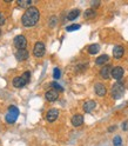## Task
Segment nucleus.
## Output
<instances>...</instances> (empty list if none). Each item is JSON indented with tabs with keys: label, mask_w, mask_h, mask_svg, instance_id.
<instances>
[{
	"label": "nucleus",
	"mask_w": 128,
	"mask_h": 146,
	"mask_svg": "<svg viewBox=\"0 0 128 146\" xmlns=\"http://www.w3.org/2000/svg\"><path fill=\"white\" fill-rule=\"evenodd\" d=\"M94 90H95V93H96L99 97H104V96L106 94V92H107V90H106L105 85H104V84H101V83L95 84Z\"/></svg>",
	"instance_id": "f8f14e48"
},
{
	"label": "nucleus",
	"mask_w": 128,
	"mask_h": 146,
	"mask_svg": "<svg viewBox=\"0 0 128 146\" xmlns=\"http://www.w3.org/2000/svg\"><path fill=\"white\" fill-rule=\"evenodd\" d=\"M95 106H96V103L94 102V100H88V102H86L84 104V111L86 113H89L95 108Z\"/></svg>",
	"instance_id": "ddd939ff"
},
{
	"label": "nucleus",
	"mask_w": 128,
	"mask_h": 146,
	"mask_svg": "<svg viewBox=\"0 0 128 146\" xmlns=\"http://www.w3.org/2000/svg\"><path fill=\"white\" fill-rule=\"evenodd\" d=\"M45 97H46V99L48 102H55V100H58V98H59V93L55 90H49L46 92Z\"/></svg>",
	"instance_id": "9b49d317"
},
{
	"label": "nucleus",
	"mask_w": 128,
	"mask_h": 146,
	"mask_svg": "<svg viewBox=\"0 0 128 146\" xmlns=\"http://www.w3.org/2000/svg\"><path fill=\"white\" fill-rule=\"evenodd\" d=\"M109 60V57L107 56V54H102V56H100L98 59H96V65H105V64H107Z\"/></svg>",
	"instance_id": "dca6fc26"
},
{
	"label": "nucleus",
	"mask_w": 128,
	"mask_h": 146,
	"mask_svg": "<svg viewBox=\"0 0 128 146\" xmlns=\"http://www.w3.org/2000/svg\"><path fill=\"white\" fill-rule=\"evenodd\" d=\"M15 58L19 61H25L27 58H28V51L26 48L25 50H18L15 52Z\"/></svg>",
	"instance_id": "1a4fd4ad"
},
{
	"label": "nucleus",
	"mask_w": 128,
	"mask_h": 146,
	"mask_svg": "<svg viewBox=\"0 0 128 146\" xmlns=\"http://www.w3.org/2000/svg\"><path fill=\"white\" fill-rule=\"evenodd\" d=\"M32 0H18V5H19L20 7H24V8H30L31 5H32Z\"/></svg>",
	"instance_id": "f3484780"
},
{
	"label": "nucleus",
	"mask_w": 128,
	"mask_h": 146,
	"mask_svg": "<svg viewBox=\"0 0 128 146\" xmlns=\"http://www.w3.org/2000/svg\"><path fill=\"white\" fill-rule=\"evenodd\" d=\"M45 45H44V42H41V41H38V42H35V45H34V48H33V54L36 57V58H40V57H42L44 54H45Z\"/></svg>",
	"instance_id": "39448f33"
},
{
	"label": "nucleus",
	"mask_w": 128,
	"mask_h": 146,
	"mask_svg": "<svg viewBox=\"0 0 128 146\" xmlns=\"http://www.w3.org/2000/svg\"><path fill=\"white\" fill-rule=\"evenodd\" d=\"M123 73H125V71H123V68H122L121 66H115V67H113V70H112L111 77L114 78L115 80H120V79L123 77Z\"/></svg>",
	"instance_id": "0eeeda50"
},
{
	"label": "nucleus",
	"mask_w": 128,
	"mask_h": 146,
	"mask_svg": "<svg viewBox=\"0 0 128 146\" xmlns=\"http://www.w3.org/2000/svg\"><path fill=\"white\" fill-rule=\"evenodd\" d=\"M14 46L18 50H25V47L27 46V40L24 35H16L14 38Z\"/></svg>",
	"instance_id": "423d86ee"
},
{
	"label": "nucleus",
	"mask_w": 128,
	"mask_h": 146,
	"mask_svg": "<svg viewBox=\"0 0 128 146\" xmlns=\"http://www.w3.org/2000/svg\"><path fill=\"white\" fill-rule=\"evenodd\" d=\"M58 117H59V111L57 108H51V110H48V112L46 113V119L49 123L55 121L58 119Z\"/></svg>",
	"instance_id": "6e6552de"
},
{
	"label": "nucleus",
	"mask_w": 128,
	"mask_h": 146,
	"mask_svg": "<svg viewBox=\"0 0 128 146\" xmlns=\"http://www.w3.org/2000/svg\"><path fill=\"white\" fill-rule=\"evenodd\" d=\"M121 137L120 135H115L114 137V139H113V144L114 146H121Z\"/></svg>",
	"instance_id": "4be33fe9"
},
{
	"label": "nucleus",
	"mask_w": 128,
	"mask_h": 146,
	"mask_svg": "<svg viewBox=\"0 0 128 146\" xmlns=\"http://www.w3.org/2000/svg\"><path fill=\"white\" fill-rule=\"evenodd\" d=\"M125 93V86L121 83H116L112 86V96L114 99H120Z\"/></svg>",
	"instance_id": "20e7f679"
},
{
	"label": "nucleus",
	"mask_w": 128,
	"mask_h": 146,
	"mask_svg": "<svg viewBox=\"0 0 128 146\" xmlns=\"http://www.w3.org/2000/svg\"><path fill=\"white\" fill-rule=\"evenodd\" d=\"M93 17H95V11L93 8H89V10L85 12V18H93Z\"/></svg>",
	"instance_id": "412c9836"
},
{
	"label": "nucleus",
	"mask_w": 128,
	"mask_h": 146,
	"mask_svg": "<svg viewBox=\"0 0 128 146\" xmlns=\"http://www.w3.org/2000/svg\"><path fill=\"white\" fill-rule=\"evenodd\" d=\"M80 27H81V26H80L79 24H73V25L67 26V29H66V30H67L68 32H73V31H77V30H79Z\"/></svg>",
	"instance_id": "aec40b11"
},
{
	"label": "nucleus",
	"mask_w": 128,
	"mask_h": 146,
	"mask_svg": "<svg viewBox=\"0 0 128 146\" xmlns=\"http://www.w3.org/2000/svg\"><path fill=\"white\" fill-rule=\"evenodd\" d=\"M4 24H5V17L1 13H0V26L4 25Z\"/></svg>",
	"instance_id": "393cba45"
},
{
	"label": "nucleus",
	"mask_w": 128,
	"mask_h": 146,
	"mask_svg": "<svg viewBox=\"0 0 128 146\" xmlns=\"http://www.w3.org/2000/svg\"><path fill=\"white\" fill-rule=\"evenodd\" d=\"M99 51H100V46H99L98 44H92V45H90V46L88 47L89 54H96Z\"/></svg>",
	"instance_id": "6ab92c4d"
},
{
	"label": "nucleus",
	"mask_w": 128,
	"mask_h": 146,
	"mask_svg": "<svg viewBox=\"0 0 128 146\" xmlns=\"http://www.w3.org/2000/svg\"><path fill=\"white\" fill-rule=\"evenodd\" d=\"M51 86H53L55 90H58V91H63V88L58 84V83H55V81H53V83H51Z\"/></svg>",
	"instance_id": "b1692460"
},
{
	"label": "nucleus",
	"mask_w": 128,
	"mask_h": 146,
	"mask_svg": "<svg viewBox=\"0 0 128 146\" xmlns=\"http://www.w3.org/2000/svg\"><path fill=\"white\" fill-rule=\"evenodd\" d=\"M112 66H109V65H105L101 71H100V76H101V78L104 79H108V78H111V73H112Z\"/></svg>",
	"instance_id": "9d476101"
},
{
	"label": "nucleus",
	"mask_w": 128,
	"mask_h": 146,
	"mask_svg": "<svg viewBox=\"0 0 128 146\" xmlns=\"http://www.w3.org/2000/svg\"><path fill=\"white\" fill-rule=\"evenodd\" d=\"M30 77H31V73H30L28 71L24 72L20 77H15V78L13 79V86L16 87V88L24 87V86L30 81Z\"/></svg>",
	"instance_id": "f03ea898"
},
{
	"label": "nucleus",
	"mask_w": 128,
	"mask_h": 146,
	"mask_svg": "<svg viewBox=\"0 0 128 146\" xmlns=\"http://www.w3.org/2000/svg\"><path fill=\"white\" fill-rule=\"evenodd\" d=\"M0 34H1V31H0Z\"/></svg>",
	"instance_id": "cd10ccee"
},
{
	"label": "nucleus",
	"mask_w": 128,
	"mask_h": 146,
	"mask_svg": "<svg viewBox=\"0 0 128 146\" xmlns=\"http://www.w3.org/2000/svg\"><path fill=\"white\" fill-rule=\"evenodd\" d=\"M72 124H73V126H75V127L81 126L82 124H84V117H82L81 114L73 115V118H72Z\"/></svg>",
	"instance_id": "4468645a"
},
{
	"label": "nucleus",
	"mask_w": 128,
	"mask_h": 146,
	"mask_svg": "<svg viewBox=\"0 0 128 146\" xmlns=\"http://www.w3.org/2000/svg\"><path fill=\"white\" fill-rule=\"evenodd\" d=\"M79 14H80V11L79 10H72L67 14V19L68 20H74V19H77V18L79 17Z\"/></svg>",
	"instance_id": "a211bd4d"
},
{
	"label": "nucleus",
	"mask_w": 128,
	"mask_h": 146,
	"mask_svg": "<svg viewBox=\"0 0 128 146\" xmlns=\"http://www.w3.org/2000/svg\"><path fill=\"white\" fill-rule=\"evenodd\" d=\"M99 5H100V3H99V1H96V3H92V6H93V7H95V6H99Z\"/></svg>",
	"instance_id": "bb28decb"
},
{
	"label": "nucleus",
	"mask_w": 128,
	"mask_h": 146,
	"mask_svg": "<svg viewBox=\"0 0 128 146\" xmlns=\"http://www.w3.org/2000/svg\"><path fill=\"white\" fill-rule=\"evenodd\" d=\"M18 115H19V110H18V107L15 106H10V108H8V112L5 117V119L8 124H13L15 120H16V118Z\"/></svg>",
	"instance_id": "7ed1b4c3"
},
{
	"label": "nucleus",
	"mask_w": 128,
	"mask_h": 146,
	"mask_svg": "<svg viewBox=\"0 0 128 146\" xmlns=\"http://www.w3.org/2000/svg\"><path fill=\"white\" fill-rule=\"evenodd\" d=\"M122 129H123V130H127V129H128V121H125V123H123Z\"/></svg>",
	"instance_id": "a878e982"
},
{
	"label": "nucleus",
	"mask_w": 128,
	"mask_h": 146,
	"mask_svg": "<svg viewBox=\"0 0 128 146\" xmlns=\"http://www.w3.org/2000/svg\"><path fill=\"white\" fill-rule=\"evenodd\" d=\"M60 76H61L60 70H59L58 67H55V68H54V71H53V77H54V79H59Z\"/></svg>",
	"instance_id": "5701e85b"
},
{
	"label": "nucleus",
	"mask_w": 128,
	"mask_h": 146,
	"mask_svg": "<svg viewBox=\"0 0 128 146\" xmlns=\"http://www.w3.org/2000/svg\"><path fill=\"white\" fill-rule=\"evenodd\" d=\"M40 19V13L36 7H30L25 11V13L21 17V23L26 27L34 26Z\"/></svg>",
	"instance_id": "f257e3e1"
},
{
	"label": "nucleus",
	"mask_w": 128,
	"mask_h": 146,
	"mask_svg": "<svg viewBox=\"0 0 128 146\" xmlns=\"http://www.w3.org/2000/svg\"><path fill=\"white\" fill-rule=\"evenodd\" d=\"M123 52H125L123 47L120 46V45H117V46H115V47L113 48V56H114L115 59H120V58H122V56H123Z\"/></svg>",
	"instance_id": "2eb2a0df"
}]
</instances>
